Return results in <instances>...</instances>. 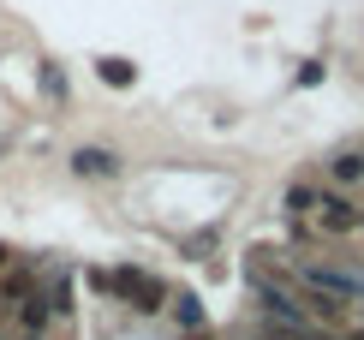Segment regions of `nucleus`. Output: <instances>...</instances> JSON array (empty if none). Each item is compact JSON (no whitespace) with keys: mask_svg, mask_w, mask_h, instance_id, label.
Segmentation results:
<instances>
[{"mask_svg":"<svg viewBox=\"0 0 364 340\" xmlns=\"http://www.w3.org/2000/svg\"><path fill=\"white\" fill-rule=\"evenodd\" d=\"M96 287L132 299L138 311H161V281H149V275H138V269H96Z\"/></svg>","mask_w":364,"mask_h":340,"instance_id":"nucleus-1","label":"nucleus"},{"mask_svg":"<svg viewBox=\"0 0 364 340\" xmlns=\"http://www.w3.org/2000/svg\"><path fill=\"white\" fill-rule=\"evenodd\" d=\"M311 221H316V233L346 239V233H358V203L341 197V191H316L311 197Z\"/></svg>","mask_w":364,"mask_h":340,"instance_id":"nucleus-2","label":"nucleus"},{"mask_svg":"<svg viewBox=\"0 0 364 340\" xmlns=\"http://www.w3.org/2000/svg\"><path fill=\"white\" fill-rule=\"evenodd\" d=\"M114 156H108V149H78V156H72V174H84V179H108L114 174Z\"/></svg>","mask_w":364,"mask_h":340,"instance_id":"nucleus-3","label":"nucleus"},{"mask_svg":"<svg viewBox=\"0 0 364 340\" xmlns=\"http://www.w3.org/2000/svg\"><path fill=\"white\" fill-rule=\"evenodd\" d=\"M328 179L335 185H358L364 179V149H341V156L328 161Z\"/></svg>","mask_w":364,"mask_h":340,"instance_id":"nucleus-4","label":"nucleus"},{"mask_svg":"<svg viewBox=\"0 0 364 340\" xmlns=\"http://www.w3.org/2000/svg\"><path fill=\"white\" fill-rule=\"evenodd\" d=\"M138 72H132V60H102V84H114V90H126Z\"/></svg>","mask_w":364,"mask_h":340,"instance_id":"nucleus-5","label":"nucleus"},{"mask_svg":"<svg viewBox=\"0 0 364 340\" xmlns=\"http://www.w3.org/2000/svg\"><path fill=\"white\" fill-rule=\"evenodd\" d=\"M42 322H48V299H36V292H30V299H24V329L36 334Z\"/></svg>","mask_w":364,"mask_h":340,"instance_id":"nucleus-6","label":"nucleus"},{"mask_svg":"<svg viewBox=\"0 0 364 340\" xmlns=\"http://www.w3.org/2000/svg\"><path fill=\"white\" fill-rule=\"evenodd\" d=\"M358 227H364V209H358Z\"/></svg>","mask_w":364,"mask_h":340,"instance_id":"nucleus-7","label":"nucleus"},{"mask_svg":"<svg viewBox=\"0 0 364 340\" xmlns=\"http://www.w3.org/2000/svg\"><path fill=\"white\" fill-rule=\"evenodd\" d=\"M30 340H36V334H30Z\"/></svg>","mask_w":364,"mask_h":340,"instance_id":"nucleus-8","label":"nucleus"}]
</instances>
